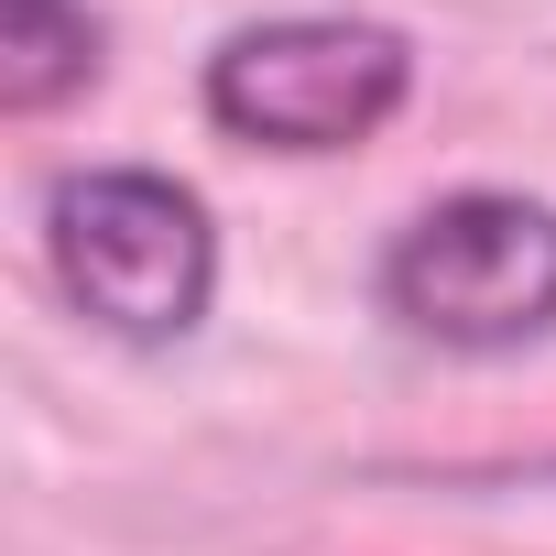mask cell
Listing matches in <instances>:
<instances>
[{"instance_id":"1","label":"cell","mask_w":556,"mask_h":556,"mask_svg":"<svg viewBox=\"0 0 556 556\" xmlns=\"http://www.w3.org/2000/svg\"><path fill=\"white\" fill-rule=\"evenodd\" d=\"M45 262L77 317H99L131 350H175L197 339L207 295H218V229L207 197L153 175V164H88L55 175L45 197Z\"/></svg>"},{"instance_id":"2","label":"cell","mask_w":556,"mask_h":556,"mask_svg":"<svg viewBox=\"0 0 556 556\" xmlns=\"http://www.w3.org/2000/svg\"><path fill=\"white\" fill-rule=\"evenodd\" d=\"M371 295L404 339L426 350H458V361H502V350H534L556 328V207L534 197H502V186H469V197H437L426 218L393 229Z\"/></svg>"},{"instance_id":"3","label":"cell","mask_w":556,"mask_h":556,"mask_svg":"<svg viewBox=\"0 0 556 556\" xmlns=\"http://www.w3.org/2000/svg\"><path fill=\"white\" fill-rule=\"evenodd\" d=\"M207 121L262 153H350L415 99V45L361 12H285L240 23L207 55Z\"/></svg>"},{"instance_id":"4","label":"cell","mask_w":556,"mask_h":556,"mask_svg":"<svg viewBox=\"0 0 556 556\" xmlns=\"http://www.w3.org/2000/svg\"><path fill=\"white\" fill-rule=\"evenodd\" d=\"M99 66H110V34L88 0H0V110L12 121L66 110L77 88H99Z\"/></svg>"}]
</instances>
